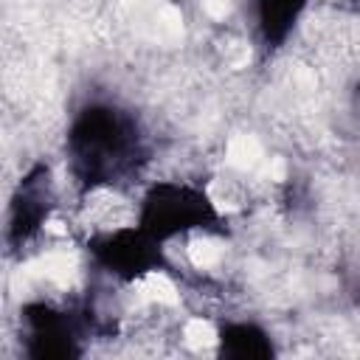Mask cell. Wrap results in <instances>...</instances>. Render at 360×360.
Wrapping results in <instances>:
<instances>
[{"instance_id": "6", "label": "cell", "mask_w": 360, "mask_h": 360, "mask_svg": "<svg viewBox=\"0 0 360 360\" xmlns=\"http://www.w3.org/2000/svg\"><path fill=\"white\" fill-rule=\"evenodd\" d=\"M202 8H205L211 17L222 20V17L228 14V8H231V0H202Z\"/></svg>"}, {"instance_id": "1", "label": "cell", "mask_w": 360, "mask_h": 360, "mask_svg": "<svg viewBox=\"0 0 360 360\" xmlns=\"http://www.w3.org/2000/svg\"><path fill=\"white\" fill-rule=\"evenodd\" d=\"M70 143H73V160L87 172V177L93 174L90 186H98V183L112 186L110 174L118 172L124 166L127 155H132V149H135L132 132L110 110L87 112L76 124Z\"/></svg>"}, {"instance_id": "2", "label": "cell", "mask_w": 360, "mask_h": 360, "mask_svg": "<svg viewBox=\"0 0 360 360\" xmlns=\"http://www.w3.org/2000/svg\"><path fill=\"white\" fill-rule=\"evenodd\" d=\"M214 217V200L205 191H194L188 186H155L141 205V228L152 239L200 231Z\"/></svg>"}, {"instance_id": "5", "label": "cell", "mask_w": 360, "mask_h": 360, "mask_svg": "<svg viewBox=\"0 0 360 360\" xmlns=\"http://www.w3.org/2000/svg\"><path fill=\"white\" fill-rule=\"evenodd\" d=\"M262 160V152H259V143L253 138H233L228 143V163L236 166V169H253L256 163Z\"/></svg>"}, {"instance_id": "3", "label": "cell", "mask_w": 360, "mask_h": 360, "mask_svg": "<svg viewBox=\"0 0 360 360\" xmlns=\"http://www.w3.org/2000/svg\"><path fill=\"white\" fill-rule=\"evenodd\" d=\"M219 352L231 357H264L270 354V340L264 332H259L253 323H236L219 329Z\"/></svg>"}, {"instance_id": "4", "label": "cell", "mask_w": 360, "mask_h": 360, "mask_svg": "<svg viewBox=\"0 0 360 360\" xmlns=\"http://www.w3.org/2000/svg\"><path fill=\"white\" fill-rule=\"evenodd\" d=\"M256 8H259V25L264 37L281 39L290 31V25L298 20L304 0H256Z\"/></svg>"}]
</instances>
